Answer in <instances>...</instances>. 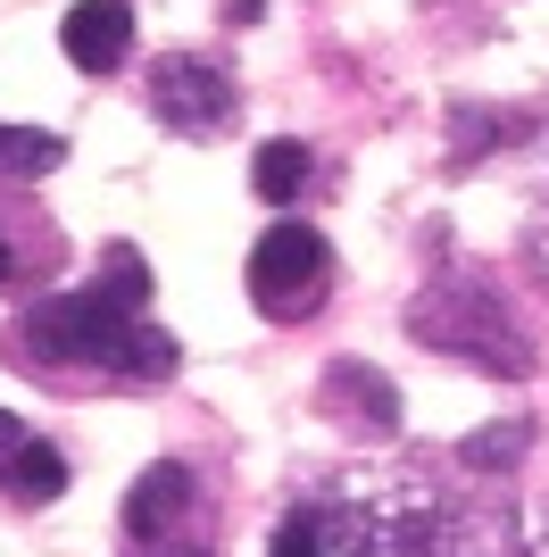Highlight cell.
Wrapping results in <instances>:
<instances>
[{
	"label": "cell",
	"mask_w": 549,
	"mask_h": 557,
	"mask_svg": "<svg viewBox=\"0 0 549 557\" xmlns=\"http://www.w3.org/2000/svg\"><path fill=\"white\" fill-rule=\"evenodd\" d=\"M0 358L9 367H100V374H175V333L142 325L125 300H109L100 283L91 292H50L0 333Z\"/></svg>",
	"instance_id": "6da1fadb"
},
{
	"label": "cell",
	"mask_w": 549,
	"mask_h": 557,
	"mask_svg": "<svg viewBox=\"0 0 549 557\" xmlns=\"http://www.w3.org/2000/svg\"><path fill=\"white\" fill-rule=\"evenodd\" d=\"M350 524H358V557H508V508H475L434 483L350 508Z\"/></svg>",
	"instance_id": "7a4b0ae2"
},
{
	"label": "cell",
	"mask_w": 549,
	"mask_h": 557,
	"mask_svg": "<svg viewBox=\"0 0 549 557\" xmlns=\"http://www.w3.org/2000/svg\"><path fill=\"white\" fill-rule=\"evenodd\" d=\"M408 325L425 333V342H441V349H457V358L491 367V374H533V349H525V333H516V317H508L483 283H466V275L434 283V292L408 308Z\"/></svg>",
	"instance_id": "3957f363"
},
{
	"label": "cell",
	"mask_w": 549,
	"mask_h": 557,
	"mask_svg": "<svg viewBox=\"0 0 549 557\" xmlns=\"http://www.w3.org/2000/svg\"><path fill=\"white\" fill-rule=\"evenodd\" d=\"M325 292H333V250H325V233L308 225H267L251 250V308L274 317V325H300V317H317Z\"/></svg>",
	"instance_id": "277c9868"
},
{
	"label": "cell",
	"mask_w": 549,
	"mask_h": 557,
	"mask_svg": "<svg viewBox=\"0 0 549 557\" xmlns=\"http://www.w3.org/2000/svg\"><path fill=\"white\" fill-rule=\"evenodd\" d=\"M150 109H159L175 134H217L233 116V75L217 67V59H200V50H175V59H159V75H150Z\"/></svg>",
	"instance_id": "5b68a950"
},
{
	"label": "cell",
	"mask_w": 549,
	"mask_h": 557,
	"mask_svg": "<svg viewBox=\"0 0 549 557\" xmlns=\"http://www.w3.org/2000/svg\"><path fill=\"white\" fill-rule=\"evenodd\" d=\"M59 50H68L75 75H117L134 50V9L125 0H75L59 17Z\"/></svg>",
	"instance_id": "8992f818"
},
{
	"label": "cell",
	"mask_w": 549,
	"mask_h": 557,
	"mask_svg": "<svg viewBox=\"0 0 549 557\" xmlns=\"http://www.w3.org/2000/svg\"><path fill=\"white\" fill-rule=\"evenodd\" d=\"M325 408H333V424H350V433H391L400 424V392H391V374L358 367V358H342V367L325 374Z\"/></svg>",
	"instance_id": "52a82bcc"
},
{
	"label": "cell",
	"mask_w": 549,
	"mask_h": 557,
	"mask_svg": "<svg viewBox=\"0 0 549 557\" xmlns=\"http://www.w3.org/2000/svg\"><path fill=\"white\" fill-rule=\"evenodd\" d=\"M183 508H192V474H183L175 458H159L125 491V541H167V524H175Z\"/></svg>",
	"instance_id": "ba28073f"
},
{
	"label": "cell",
	"mask_w": 549,
	"mask_h": 557,
	"mask_svg": "<svg viewBox=\"0 0 549 557\" xmlns=\"http://www.w3.org/2000/svg\"><path fill=\"white\" fill-rule=\"evenodd\" d=\"M0 491H9V499H25V508H50V499L68 491V458L25 433V442L0 449Z\"/></svg>",
	"instance_id": "9c48e42d"
},
{
	"label": "cell",
	"mask_w": 549,
	"mask_h": 557,
	"mask_svg": "<svg viewBox=\"0 0 549 557\" xmlns=\"http://www.w3.org/2000/svg\"><path fill=\"white\" fill-rule=\"evenodd\" d=\"M308 175H317V159H308V141H292V134H274V141H258V159H251V191L258 200H300L308 191Z\"/></svg>",
	"instance_id": "30bf717a"
},
{
	"label": "cell",
	"mask_w": 549,
	"mask_h": 557,
	"mask_svg": "<svg viewBox=\"0 0 549 557\" xmlns=\"http://www.w3.org/2000/svg\"><path fill=\"white\" fill-rule=\"evenodd\" d=\"M68 159V141L42 134V125H0V175H50Z\"/></svg>",
	"instance_id": "8fae6325"
},
{
	"label": "cell",
	"mask_w": 549,
	"mask_h": 557,
	"mask_svg": "<svg viewBox=\"0 0 549 557\" xmlns=\"http://www.w3.org/2000/svg\"><path fill=\"white\" fill-rule=\"evenodd\" d=\"M100 292H109V300H125L142 317V300H150V258L134 250V242H109V250H100Z\"/></svg>",
	"instance_id": "7c38bea8"
},
{
	"label": "cell",
	"mask_w": 549,
	"mask_h": 557,
	"mask_svg": "<svg viewBox=\"0 0 549 557\" xmlns=\"http://www.w3.org/2000/svg\"><path fill=\"white\" fill-rule=\"evenodd\" d=\"M134 557H208L200 541H134Z\"/></svg>",
	"instance_id": "4fadbf2b"
},
{
	"label": "cell",
	"mask_w": 549,
	"mask_h": 557,
	"mask_svg": "<svg viewBox=\"0 0 549 557\" xmlns=\"http://www.w3.org/2000/svg\"><path fill=\"white\" fill-rule=\"evenodd\" d=\"M9 442H25V424L9 417V408H0V449H9Z\"/></svg>",
	"instance_id": "5bb4252c"
},
{
	"label": "cell",
	"mask_w": 549,
	"mask_h": 557,
	"mask_svg": "<svg viewBox=\"0 0 549 557\" xmlns=\"http://www.w3.org/2000/svg\"><path fill=\"white\" fill-rule=\"evenodd\" d=\"M0 283H9V242H0Z\"/></svg>",
	"instance_id": "9a60e30c"
}]
</instances>
